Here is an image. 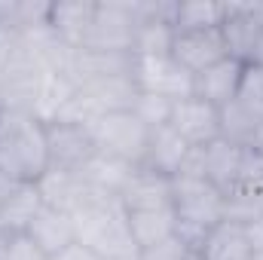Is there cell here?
<instances>
[{"label": "cell", "instance_id": "6da1fadb", "mask_svg": "<svg viewBox=\"0 0 263 260\" xmlns=\"http://www.w3.org/2000/svg\"><path fill=\"white\" fill-rule=\"evenodd\" d=\"M49 172L46 123L18 107H0V175L15 184H37Z\"/></svg>", "mask_w": 263, "mask_h": 260}, {"label": "cell", "instance_id": "7a4b0ae2", "mask_svg": "<svg viewBox=\"0 0 263 260\" xmlns=\"http://www.w3.org/2000/svg\"><path fill=\"white\" fill-rule=\"evenodd\" d=\"M70 217H73L77 242L92 248L104 260H120V257H129V254H138L120 196L101 193V190L92 187L86 202Z\"/></svg>", "mask_w": 263, "mask_h": 260}, {"label": "cell", "instance_id": "3957f363", "mask_svg": "<svg viewBox=\"0 0 263 260\" xmlns=\"http://www.w3.org/2000/svg\"><path fill=\"white\" fill-rule=\"evenodd\" d=\"M223 205L227 196L205 178H193V175L172 178V211L178 220V233L193 245V251L202 242V236L223 220Z\"/></svg>", "mask_w": 263, "mask_h": 260}, {"label": "cell", "instance_id": "277c9868", "mask_svg": "<svg viewBox=\"0 0 263 260\" xmlns=\"http://www.w3.org/2000/svg\"><path fill=\"white\" fill-rule=\"evenodd\" d=\"M92 138L98 153L117 156L123 162H129L135 169H141L144 153H147V141H150V129L132 114V110H117V114H104L98 117L92 126Z\"/></svg>", "mask_w": 263, "mask_h": 260}, {"label": "cell", "instance_id": "5b68a950", "mask_svg": "<svg viewBox=\"0 0 263 260\" xmlns=\"http://www.w3.org/2000/svg\"><path fill=\"white\" fill-rule=\"evenodd\" d=\"M135 31H138V3L135 0L132 3H120V0L98 3L83 49H89V52H129L132 55Z\"/></svg>", "mask_w": 263, "mask_h": 260}, {"label": "cell", "instance_id": "8992f818", "mask_svg": "<svg viewBox=\"0 0 263 260\" xmlns=\"http://www.w3.org/2000/svg\"><path fill=\"white\" fill-rule=\"evenodd\" d=\"M132 80L138 86V92H150V95H162L172 101L190 98L193 95V73H187L168 55H135L132 65Z\"/></svg>", "mask_w": 263, "mask_h": 260}, {"label": "cell", "instance_id": "52a82bcc", "mask_svg": "<svg viewBox=\"0 0 263 260\" xmlns=\"http://www.w3.org/2000/svg\"><path fill=\"white\" fill-rule=\"evenodd\" d=\"M46 141H49V169L59 172L80 175L98 153L89 126H77V123H62V120L46 123Z\"/></svg>", "mask_w": 263, "mask_h": 260}, {"label": "cell", "instance_id": "ba28073f", "mask_svg": "<svg viewBox=\"0 0 263 260\" xmlns=\"http://www.w3.org/2000/svg\"><path fill=\"white\" fill-rule=\"evenodd\" d=\"M168 126L178 132L190 147H205L220 138V107L208 104L205 98L190 95L172 104Z\"/></svg>", "mask_w": 263, "mask_h": 260}, {"label": "cell", "instance_id": "9c48e42d", "mask_svg": "<svg viewBox=\"0 0 263 260\" xmlns=\"http://www.w3.org/2000/svg\"><path fill=\"white\" fill-rule=\"evenodd\" d=\"M227 43H223V34L220 28H208V31H184V34H175V43H172V59L184 67L187 73H202L205 67H211L214 62L227 59Z\"/></svg>", "mask_w": 263, "mask_h": 260}, {"label": "cell", "instance_id": "30bf717a", "mask_svg": "<svg viewBox=\"0 0 263 260\" xmlns=\"http://www.w3.org/2000/svg\"><path fill=\"white\" fill-rule=\"evenodd\" d=\"M220 34H223L227 52L248 65L263 34V22L254 12V3H227V18L220 25Z\"/></svg>", "mask_w": 263, "mask_h": 260}, {"label": "cell", "instance_id": "8fae6325", "mask_svg": "<svg viewBox=\"0 0 263 260\" xmlns=\"http://www.w3.org/2000/svg\"><path fill=\"white\" fill-rule=\"evenodd\" d=\"M242 77H245V62L227 55V59L214 62L211 67H205L202 73L193 77V95L205 98L214 107H227L230 101H236Z\"/></svg>", "mask_w": 263, "mask_h": 260}, {"label": "cell", "instance_id": "7c38bea8", "mask_svg": "<svg viewBox=\"0 0 263 260\" xmlns=\"http://www.w3.org/2000/svg\"><path fill=\"white\" fill-rule=\"evenodd\" d=\"M254 257L257 254H254L248 227L233 224V220H220L217 227H211L196 245V260H254Z\"/></svg>", "mask_w": 263, "mask_h": 260}, {"label": "cell", "instance_id": "4fadbf2b", "mask_svg": "<svg viewBox=\"0 0 263 260\" xmlns=\"http://www.w3.org/2000/svg\"><path fill=\"white\" fill-rule=\"evenodd\" d=\"M187 156H190V144L172 126H159V129H150V141H147V153H144L141 169L156 172L162 178H175V175H181Z\"/></svg>", "mask_w": 263, "mask_h": 260}, {"label": "cell", "instance_id": "5bb4252c", "mask_svg": "<svg viewBox=\"0 0 263 260\" xmlns=\"http://www.w3.org/2000/svg\"><path fill=\"white\" fill-rule=\"evenodd\" d=\"M120 202L126 211L172 208V178H162V175L147 172V169H135V175L120 193Z\"/></svg>", "mask_w": 263, "mask_h": 260}, {"label": "cell", "instance_id": "9a60e30c", "mask_svg": "<svg viewBox=\"0 0 263 260\" xmlns=\"http://www.w3.org/2000/svg\"><path fill=\"white\" fill-rule=\"evenodd\" d=\"M28 236L55 260L65 248H70L77 242V230H73V217L67 211H59V208H49L43 205L37 211V217L31 220L28 227Z\"/></svg>", "mask_w": 263, "mask_h": 260}, {"label": "cell", "instance_id": "2e32d148", "mask_svg": "<svg viewBox=\"0 0 263 260\" xmlns=\"http://www.w3.org/2000/svg\"><path fill=\"white\" fill-rule=\"evenodd\" d=\"M95 6L92 0H59V3H49V28L67 40L70 46L83 49L86 37H89V28H92V18H95Z\"/></svg>", "mask_w": 263, "mask_h": 260}, {"label": "cell", "instance_id": "e0dca14e", "mask_svg": "<svg viewBox=\"0 0 263 260\" xmlns=\"http://www.w3.org/2000/svg\"><path fill=\"white\" fill-rule=\"evenodd\" d=\"M37 193H40V199H43V205L73 214V211L86 202V196L92 193V187L83 181V175L49 169V172L37 181Z\"/></svg>", "mask_w": 263, "mask_h": 260}, {"label": "cell", "instance_id": "ac0fdd59", "mask_svg": "<svg viewBox=\"0 0 263 260\" xmlns=\"http://www.w3.org/2000/svg\"><path fill=\"white\" fill-rule=\"evenodd\" d=\"M220 138L242 150H263V120L239 101H230L220 107Z\"/></svg>", "mask_w": 263, "mask_h": 260}, {"label": "cell", "instance_id": "d6986e66", "mask_svg": "<svg viewBox=\"0 0 263 260\" xmlns=\"http://www.w3.org/2000/svg\"><path fill=\"white\" fill-rule=\"evenodd\" d=\"M132 242L138 251L153 248L172 236H178V220L172 208H156V211H126Z\"/></svg>", "mask_w": 263, "mask_h": 260}, {"label": "cell", "instance_id": "ffe728a7", "mask_svg": "<svg viewBox=\"0 0 263 260\" xmlns=\"http://www.w3.org/2000/svg\"><path fill=\"white\" fill-rule=\"evenodd\" d=\"M77 83L67 80L62 73H52V70H43L40 77V86H37V98H34V114L43 120V123H55L62 120V114L67 110L70 98L77 95Z\"/></svg>", "mask_w": 263, "mask_h": 260}, {"label": "cell", "instance_id": "44dd1931", "mask_svg": "<svg viewBox=\"0 0 263 260\" xmlns=\"http://www.w3.org/2000/svg\"><path fill=\"white\" fill-rule=\"evenodd\" d=\"M43 208L37 184H18L12 193L0 202V227L3 233H28L31 220Z\"/></svg>", "mask_w": 263, "mask_h": 260}, {"label": "cell", "instance_id": "7402d4cb", "mask_svg": "<svg viewBox=\"0 0 263 260\" xmlns=\"http://www.w3.org/2000/svg\"><path fill=\"white\" fill-rule=\"evenodd\" d=\"M101 114H117V110H132L138 98V86L132 77H104V80H89L80 86Z\"/></svg>", "mask_w": 263, "mask_h": 260}, {"label": "cell", "instance_id": "603a6c76", "mask_svg": "<svg viewBox=\"0 0 263 260\" xmlns=\"http://www.w3.org/2000/svg\"><path fill=\"white\" fill-rule=\"evenodd\" d=\"M83 181L101 193H110V196H120L123 187L129 184V178L135 175V165L117 159V156H107V153H95V159L80 172Z\"/></svg>", "mask_w": 263, "mask_h": 260}, {"label": "cell", "instance_id": "cb8c5ba5", "mask_svg": "<svg viewBox=\"0 0 263 260\" xmlns=\"http://www.w3.org/2000/svg\"><path fill=\"white\" fill-rule=\"evenodd\" d=\"M223 18H227V3L178 0L172 28H175V34H184V31H208V28H220Z\"/></svg>", "mask_w": 263, "mask_h": 260}, {"label": "cell", "instance_id": "d4e9b609", "mask_svg": "<svg viewBox=\"0 0 263 260\" xmlns=\"http://www.w3.org/2000/svg\"><path fill=\"white\" fill-rule=\"evenodd\" d=\"M135 55L129 52H89L80 49V86L104 77H132Z\"/></svg>", "mask_w": 263, "mask_h": 260}, {"label": "cell", "instance_id": "484cf974", "mask_svg": "<svg viewBox=\"0 0 263 260\" xmlns=\"http://www.w3.org/2000/svg\"><path fill=\"white\" fill-rule=\"evenodd\" d=\"M227 196V205H223V220H233V224H242V227H251L254 220L263 217V193L257 190H245V187H236Z\"/></svg>", "mask_w": 263, "mask_h": 260}, {"label": "cell", "instance_id": "4316f807", "mask_svg": "<svg viewBox=\"0 0 263 260\" xmlns=\"http://www.w3.org/2000/svg\"><path fill=\"white\" fill-rule=\"evenodd\" d=\"M172 98H162V95H150V92H138L135 104H132V114L147 126V129H159V126H168L172 120Z\"/></svg>", "mask_w": 263, "mask_h": 260}, {"label": "cell", "instance_id": "83f0119b", "mask_svg": "<svg viewBox=\"0 0 263 260\" xmlns=\"http://www.w3.org/2000/svg\"><path fill=\"white\" fill-rule=\"evenodd\" d=\"M0 260H52L28 233H0Z\"/></svg>", "mask_w": 263, "mask_h": 260}, {"label": "cell", "instance_id": "f1b7e54d", "mask_svg": "<svg viewBox=\"0 0 263 260\" xmlns=\"http://www.w3.org/2000/svg\"><path fill=\"white\" fill-rule=\"evenodd\" d=\"M236 101L245 110L257 114L263 120V67L260 65H245V77H242V86H239Z\"/></svg>", "mask_w": 263, "mask_h": 260}, {"label": "cell", "instance_id": "f546056e", "mask_svg": "<svg viewBox=\"0 0 263 260\" xmlns=\"http://www.w3.org/2000/svg\"><path fill=\"white\" fill-rule=\"evenodd\" d=\"M15 52H18V31L0 25V80L6 77V70H9V65H12Z\"/></svg>", "mask_w": 263, "mask_h": 260}, {"label": "cell", "instance_id": "4dcf8cb0", "mask_svg": "<svg viewBox=\"0 0 263 260\" xmlns=\"http://www.w3.org/2000/svg\"><path fill=\"white\" fill-rule=\"evenodd\" d=\"M55 260H104V257H101V254H95L92 248H86V245L73 242V245H70V248H65V251H62Z\"/></svg>", "mask_w": 263, "mask_h": 260}, {"label": "cell", "instance_id": "1f68e13d", "mask_svg": "<svg viewBox=\"0 0 263 260\" xmlns=\"http://www.w3.org/2000/svg\"><path fill=\"white\" fill-rule=\"evenodd\" d=\"M248 236H251V245H254V254H263V217L254 220L248 227Z\"/></svg>", "mask_w": 263, "mask_h": 260}, {"label": "cell", "instance_id": "d6a6232c", "mask_svg": "<svg viewBox=\"0 0 263 260\" xmlns=\"http://www.w3.org/2000/svg\"><path fill=\"white\" fill-rule=\"evenodd\" d=\"M15 187H18V184H15V181H9V178H6V175H0V202H3V199H6V196L12 193V190H15Z\"/></svg>", "mask_w": 263, "mask_h": 260}, {"label": "cell", "instance_id": "836d02e7", "mask_svg": "<svg viewBox=\"0 0 263 260\" xmlns=\"http://www.w3.org/2000/svg\"><path fill=\"white\" fill-rule=\"evenodd\" d=\"M248 65H260L263 67V34H260V40H257V46H254V55H251Z\"/></svg>", "mask_w": 263, "mask_h": 260}, {"label": "cell", "instance_id": "e575fe53", "mask_svg": "<svg viewBox=\"0 0 263 260\" xmlns=\"http://www.w3.org/2000/svg\"><path fill=\"white\" fill-rule=\"evenodd\" d=\"M260 193H263V181H260Z\"/></svg>", "mask_w": 263, "mask_h": 260}, {"label": "cell", "instance_id": "d590c367", "mask_svg": "<svg viewBox=\"0 0 263 260\" xmlns=\"http://www.w3.org/2000/svg\"><path fill=\"white\" fill-rule=\"evenodd\" d=\"M0 107H3V104H0Z\"/></svg>", "mask_w": 263, "mask_h": 260}, {"label": "cell", "instance_id": "8d00e7d4", "mask_svg": "<svg viewBox=\"0 0 263 260\" xmlns=\"http://www.w3.org/2000/svg\"><path fill=\"white\" fill-rule=\"evenodd\" d=\"M254 260H257V257H254Z\"/></svg>", "mask_w": 263, "mask_h": 260}]
</instances>
